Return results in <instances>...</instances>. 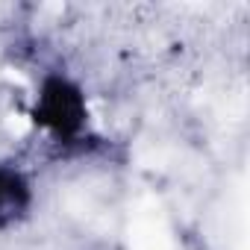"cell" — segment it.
Listing matches in <instances>:
<instances>
[{
  "label": "cell",
  "mask_w": 250,
  "mask_h": 250,
  "mask_svg": "<svg viewBox=\"0 0 250 250\" xmlns=\"http://www.w3.org/2000/svg\"><path fill=\"white\" fill-rule=\"evenodd\" d=\"M33 118L56 142H74L85 130L88 106H85L80 85H74L65 77H50V80H44V85L39 91Z\"/></svg>",
  "instance_id": "obj_1"
},
{
  "label": "cell",
  "mask_w": 250,
  "mask_h": 250,
  "mask_svg": "<svg viewBox=\"0 0 250 250\" xmlns=\"http://www.w3.org/2000/svg\"><path fill=\"white\" fill-rule=\"evenodd\" d=\"M33 206V188L27 177L15 168L0 165V227L21 221Z\"/></svg>",
  "instance_id": "obj_2"
}]
</instances>
